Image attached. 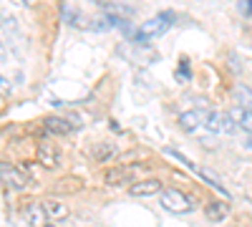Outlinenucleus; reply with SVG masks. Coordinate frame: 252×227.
Here are the masks:
<instances>
[{"label":"nucleus","mask_w":252,"mask_h":227,"mask_svg":"<svg viewBox=\"0 0 252 227\" xmlns=\"http://www.w3.org/2000/svg\"><path fill=\"white\" fill-rule=\"evenodd\" d=\"M172 26H174V13H172V10H161V13H157L154 18L146 20V23H144L139 31L144 33V38H146V40H152V38L164 35Z\"/></svg>","instance_id":"nucleus-1"},{"label":"nucleus","mask_w":252,"mask_h":227,"mask_svg":"<svg viewBox=\"0 0 252 227\" xmlns=\"http://www.w3.org/2000/svg\"><path fill=\"white\" fill-rule=\"evenodd\" d=\"M159 202H161V207L166 212H174V215H184V212H189L194 207L192 199H189L184 192H179V190H164L159 195Z\"/></svg>","instance_id":"nucleus-2"},{"label":"nucleus","mask_w":252,"mask_h":227,"mask_svg":"<svg viewBox=\"0 0 252 227\" xmlns=\"http://www.w3.org/2000/svg\"><path fill=\"white\" fill-rule=\"evenodd\" d=\"M0 182L15 192L28 187V177L23 174V169L15 167V164H8V162H0Z\"/></svg>","instance_id":"nucleus-3"},{"label":"nucleus","mask_w":252,"mask_h":227,"mask_svg":"<svg viewBox=\"0 0 252 227\" xmlns=\"http://www.w3.org/2000/svg\"><path fill=\"white\" fill-rule=\"evenodd\" d=\"M131 197H154V195H161L164 187L159 179H141V182H134L129 187Z\"/></svg>","instance_id":"nucleus-4"},{"label":"nucleus","mask_w":252,"mask_h":227,"mask_svg":"<svg viewBox=\"0 0 252 227\" xmlns=\"http://www.w3.org/2000/svg\"><path fill=\"white\" fill-rule=\"evenodd\" d=\"M38 164L46 169H56L61 164V154L53 144H38Z\"/></svg>","instance_id":"nucleus-5"},{"label":"nucleus","mask_w":252,"mask_h":227,"mask_svg":"<svg viewBox=\"0 0 252 227\" xmlns=\"http://www.w3.org/2000/svg\"><path fill=\"white\" fill-rule=\"evenodd\" d=\"M26 220L31 227H48V215L43 210V204L40 202H33L26 207Z\"/></svg>","instance_id":"nucleus-6"},{"label":"nucleus","mask_w":252,"mask_h":227,"mask_svg":"<svg viewBox=\"0 0 252 227\" xmlns=\"http://www.w3.org/2000/svg\"><path fill=\"white\" fill-rule=\"evenodd\" d=\"M103 182L109 184V187H124V184H129L131 187V169H121V167H114L106 172V177H103Z\"/></svg>","instance_id":"nucleus-7"},{"label":"nucleus","mask_w":252,"mask_h":227,"mask_svg":"<svg viewBox=\"0 0 252 227\" xmlns=\"http://www.w3.org/2000/svg\"><path fill=\"white\" fill-rule=\"evenodd\" d=\"M229 116H232V121L237 124V129L252 134V109H245V106H232L229 109Z\"/></svg>","instance_id":"nucleus-8"},{"label":"nucleus","mask_w":252,"mask_h":227,"mask_svg":"<svg viewBox=\"0 0 252 227\" xmlns=\"http://www.w3.org/2000/svg\"><path fill=\"white\" fill-rule=\"evenodd\" d=\"M43 129H46L48 134H53V136H66V134L73 131L71 124H68L66 119H61V116H48V119L43 121Z\"/></svg>","instance_id":"nucleus-9"},{"label":"nucleus","mask_w":252,"mask_h":227,"mask_svg":"<svg viewBox=\"0 0 252 227\" xmlns=\"http://www.w3.org/2000/svg\"><path fill=\"white\" fill-rule=\"evenodd\" d=\"M204 215L212 220V222H222V220L229 215V204L222 202V199H212V202L204 207Z\"/></svg>","instance_id":"nucleus-10"},{"label":"nucleus","mask_w":252,"mask_h":227,"mask_svg":"<svg viewBox=\"0 0 252 227\" xmlns=\"http://www.w3.org/2000/svg\"><path fill=\"white\" fill-rule=\"evenodd\" d=\"M179 127L184 129V131H197L199 127H202V114L199 111H184L182 116H179Z\"/></svg>","instance_id":"nucleus-11"},{"label":"nucleus","mask_w":252,"mask_h":227,"mask_svg":"<svg viewBox=\"0 0 252 227\" xmlns=\"http://www.w3.org/2000/svg\"><path fill=\"white\" fill-rule=\"evenodd\" d=\"M43 210H46L48 220H61V217L68 215V207L63 202H58V199H46L43 202Z\"/></svg>","instance_id":"nucleus-12"},{"label":"nucleus","mask_w":252,"mask_h":227,"mask_svg":"<svg viewBox=\"0 0 252 227\" xmlns=\"http://www.w3.org/2000/svg\"><path fill=\"white\" fill-rule=\"evenodd\" d=\"M194 172H197V174H199V177H202V179H204L207 184H209V187H215V190H217V192H220L222 197H229L227 187H224V184L220 182V177H217V174H212V172H209V169H202V167H197Z\"/></svg>","instance_id":"nucleus-13"},{"label":"nucleus","mask_w":252,"mask_h":227,"mask_svg":"<svg viewBox=\"0 0 252 227\" xmlns=\"http://www.w3.org/2000/svg\"><path fill=\"white\" fill-rule=\"evenodd\" d=\"M202 114V127L207 131H212V134H220V119L222 114L220 111H199Z\"/></svg>","instance_id":"nucleus-14"},{"label":"nucleus","mask_w":252,"mask_h":227,"mask_svg":"<svg viewBox=\"0 0 252 227\" xmlns=\"http://www.w3.org/2000/svg\"><path fill=\"white\" fill-rule=\"evenodd\" d=\"M235 96H237V101H240L245 109H252V89H247L245 84H240L235 89Z\"/></svg>","instance_id":"nucleus-15"},{"label":"nucleus","mask_w":252,"mask_h":227,"mask_svg":"<svg viewBox=\"0 0 252 227\" xmlns=\"http://www.w3.org/2000/svg\"><path fill=\"white\" fill-rule=\"evenodd\" d=\"M220 131H222V134H235V131H237V124L232 121L229 111H227V114H222V119H220Z\"/></svg>","instance_id":"nucleus-16"},{"label":"nucleus","mask_w":252,"mask_h":227,"mask_svg":"<svg viewBox=\"0 0 252 227\" xmlns=\"http://www.w3.org/2000/svg\"><path fill=\"white\" fill-rule=\"evenodd\" d=\"M237 8H240L242 13H247V15H250V13H252V0H242V3H240Z\"/></svg>","instance_id":"nucleus-17"},{"label":"nucleus","mask_w":252,"mask_h":227,"mask_svg":"<svg viewBox=\"0 0 252 227\" xmlns=\"http://www.w3.org/2000/svg\"><path fill=\"white\" fill-rule=\"evenodd\" d=\"M0 91H3V94H8V91H10V81H8L5 76H0Z\"/></svg>","instance_id":"nucleus-18"},{"label":"nucleus","mask_w":252,"mask_h":227,"mask_svg":"<svg viewBox=\"0 0 252 227\" xmlns=\"http://www.w3.org/2000/svg\"><path fill=\"white\" fill-rule=\"evenodd\" d=\"M242 147H245V149H252V134H247V136H245V141H242Z\"/></svg>","instance_id":"nucleus-19"},{"label":"nucleus","mask_w":252,"mask_h":227,"mask_svg":"<svg viewBox=\"0 0 252 227\" xmlns=\"http://www.w3.org/2000/svg\"><path fill=\"white\" fill-rule=\"evenodd\" d=\"M48 227H56V225H48Z\"/></svg>","instance_id":"nucleus-20"}]
</instances>
